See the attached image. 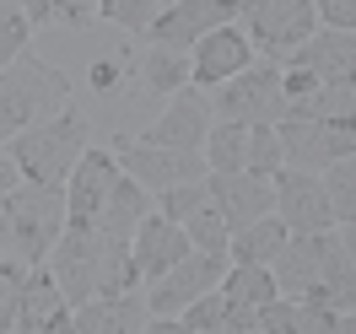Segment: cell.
<instances>
[{
	"label": "cell",
	"instance_id": "83f0119b",
	"mask_svg": "<svg viewBox=\"0 0 356 334\" xmlns=\"http://www.w3.org/2000/svg\"><path fill=\"white\" fill-rule=\"evenodd\" d=\"M184 232H189V243L195 248H205V253H227V243H232V226L222 222V210L205 200L195 216H184ZM232 259V253H227Z\"/></svg>",
	"mask_w": 356,
	"mask_h": 334
},
{
	"label": "cell",
	"instance_id": "ab89813d",
	"mask_svg": "<svg viewBox=\"0 0 356 334\" xmlns=\"http://www.w3.org/2000/svg\"><path fill=\"white\" fill-rule=\"evenodd\" d=\"M0 253H11V222H6V210H0Z\"/></svg>",
	"mask_w": 356,
	"mask_h": 334
},
{
	"label": "cell",
	"instance_id": "f546056e",
	"mask_svg": "<svg viewBox=\"0 0 356 334\" xmlns=\"http://www.w3.org/2000/svg\"><path fill=\"white\" fill-rule=\"evenodd\" d=\"M324 189H330V205H334V226L351 222L356 216V151L324 167Z\"/></svg>",
	"mask_w": 356,
	"mask_h": 334
},
{
	"label": "cell",
	"instance_id": "8992f818",
	"mask_svg": "<svg viewBox=\"0 0 356 334\" xmlns=\"http://www.w3.org/2000/svg\"><path fill=\"white\" fill-rule=\"evenodd\" d=\"M108 151L119 156V167L130 173V178H140L152 194H162V189H173V183H195L205 178L211 167H205V151H178V146H152V140H140V135L119 130L108 140Z\"/></svg>",
	"mask_w": 356,
	"mask_h": 334
},
{
	"label": "cell",
	"instance_id": "d4e9b609",
	"mask_svg": "<svg viewBox=\"0 0 356 334\" xmlns=\"http://www.w3.org/2000/svg\"><path fill=\"white\" fill-rule=\"evenodd\" d=\"M205 167L211 173H243L248 167V124L216 119L211 135H205Z\"/></svg>",
	"mask_w": 356,
	"mask_h": 334
},
{
	"label": "cell",
	"instance_id": "9a60e30c",
	"mask_svg": "<svg viewBox=\"0 0 356 334\" xmlns=\"http://www.w3.org/2000/svg\"><path fill=\"white\" fill-rule=\"evenodd\" d=\"M286 65L308 70L318 87H356V33L318 27L308 44H297L286 54Z\"/></svg>",
	"mask_w": 356,
	"mask_h": 334
},
{
	"label": "cell",
	"instance_id": "ba28073f",
	"mask_svg": "<svg viewBox=\"0 0 356 334\" xmlns=\"http://www.w3.org/2000/svg\"><path fill=\"white\" fill-rule=\"evenodd\" d=\"M227 265H232L227 253H205V248H195L189 259H178L173 269H162V275L152 281V291H146L152 312H156V318H178L195 297H205V291L222 286V269Z\"/></svg>",
	"mask_w": 356,
	"mask_h": 334
},
{
	"label": "cell",
	"instance_id": "2e32d148",
	"mask_svg": "<svg viewBox=\"0 0 356 334\" xmlns=\"http://www.w3.org/2000/svg\"><path fill=\"white\" fill-rule=\"evenodd\" d=\"M243 65H254V38H248L238 22L216 27V33H205L200 44L189 49V70H195V87H222V81H232Z\"/></svg>",
	"mask_w": 356,
	"mask_h": 334
},
{
	"label": "cell",
	"instance_id": "ac0fdd59",
	"mask_svg": "<svg viewBox=\"0 0 356 334\" xmlns=\"http://www.w3.org/2000/svg\"><path fill=\"white\" fill-rule=\"evenodd\" d=\"M130 243H135V269H140V281H156L162 269H173L178 259H189V253H195V243H189L184 222L162 216L156 205L140 216V226H135Z\"/></svg>",
	"mask_w": 356,
	"mask_h": 334
},
{
	"label": "cell",
	"instance_id": "836d02e7",
	"mask_svg": "<svg viewBox=\"0 0 356 334\" xmlns=\"http://www.w3.org/2000/svg\"><path fill=\"white\" fill-rule=\"evenodd\" d=\"M27 44H33V22H27L22 11H0V70L11 65Z\"/></svg>",
	"mask_w": 356,
	"mask_h": 334
},
{
	"label": "cell",
	"instance_id": "4316f807",
	"mask_svg": "<svg viewBox=\"0 0 356 334\" xmlns=\"http://www.w3.org/2000/svg\"><path fill=\"white\" fill-rule=\"evenodd\" d=\"M168 6H173V0H97V17L113 22V27H130L135 38H140V33L168 11Z\"/></svg>",
	"mask_w": 356,
	"mask_h": 334
},
{
	"label": "cell",
	"instance_id": "d6a6232c",
	"mask_svg": "<svg viewBox=\"0 0 356 334\" xmlns=\"http://www.w3.org/2000/svg\"><path fill=\"white\" fill-rule=\"evenodd\" d=\"M254 324H259V334H297V297H270V302H259L254 308Z\"/></svg>",
	"mask_w": 356,
	"mask_h": 334
},
{
	"label": "cell",
	"instance_id": "7a4b0ae2",
	"mask_svg": "<svg viewBox=\"0 0 356 334\" xmlns=\"http://www.w3.org/2000/svg\"><path fill=\"white\" fill-rule=\"evenodd\" d=\"M87 146H92V124L76 108H60L54 119H44V124H33V130L6 140L11 162H17L22 178H33V183H65Z\"/></svg>",
	"mask_w": 356,
	"mask_h": 334
},
{
	"label": "cell",
	"instance_id": "e575fe53",
	"mask_svg": "<svg viewBox=\"0 0 356 334\" xmlns=\"http://www.w3.org/2000/svg\"><path fill=\"white\" fill-rule=\"evenodd\" d=\"M97 22V0H49V27H70V33H81V27Z\"/></svg>",
	"mask_w": 356,
	"mask_h": 334
},
{
	"label": "cell",
	"instance_id": "e0dca14e",
	"mask_svg": "<svg viewBox=\"0 0 356 334\" xmlns=\"http://www.w3.org/2000/svg\"><path fill=\"white\" fill-rule=\"evenodd\" d=\"M70 312H76V308L65 302L54 269H49V265L27 269L22 291H17V329H22V334H60V329H70Z\"/></svg>",
	"mask_w": 356,
	"mask_h": 334
},
{
	"label": "cell",
	"instance_id": "6da1fadb",
	"mask_svg": "<svg viewBox=\"0 0 356 334\" xmlns=\"http://www.w3.org/2000/svg\"><path fill=\"white\" fill-rule=\"evenodd\" d=\"M70 76L60 65H49V60H38L33 49H22L11 65L0 70V119H6V130L22 135L33 130V124H44V119H54L60 108H70Z\"/></svg>",
	"mask_w": 356,
	"mask_h": 334
},
{
	"label": "cell",
	"instance_id": "ffe728a7",
	"mask_svg": "<svg viewBox=\"0 0 356 334\" xmlns=\"http://www.w3.org/2000/svg\"><path fill=\"white\" fill-rule=\"evenodd\" d=\"M135 81H140V92H152V97H173L178 87L195 81V70H189L184 49H162V44L140 38V49H135Z\"/></svg>",
	"mask_w": 356,
	"mask_h": 334
},
{
	"label": "cell",
	"instance_id": "44dd1931",
	"mask_svg": "<svg viewBox=\"0 0 356 334\" xmlns=\"http://www.w3.org/2000/svg\"><path fill=\"white\" fill-rule=\"evenodd\" d=\"M146 210H152V189L124 173V178L108 189L103 210H97V232H108V237H135V226H140Z\"/></svg>",
	"mask_w": 356,
	"mask_h": 334
},
{
	"label": "cell",
	"instance_id": "484cf974",
	"mask_svg": "<svg viewBox=\"0 0 356 334\" xmlns=\"http://www.w3.org/2000/svg\"><path fill=\"white\" fill-rule=\"evenodd\" d=\"M87 81L97 97H119L124 87H135V44L113 49V54H97L87 65Z\"/></svg>",
	"mask_w": 356,
	"mask_h": 334
},
{
	"label": "cell",
	"instance_id": "52a82bcc",
	"mask_svg": "<svg viewBox=\"0 0 356 334\" xmlns=\"http://www.w3.org/2000/svg\"><path fill=\"white\" fill-rule=\"evenodd\" d=\"M238 17H243V0H173L168 11L140 33V38H146V44H162V49H184V54H189L205 33L238 22Z\"/></svg>",
	"mask_w": 356,
	"mask_h": 334
},
{
	"label": "cell",
	"instance_id": "7402d4cb",
	"mask_svg": "<svg viewBox=\"0 0 356 334\" xmlns=\"http://www.w3.org/2000/svg\"><path fill=\"white\" fill-rule=\"evenodd\" d=\"M286 237H291V226L270 210V216H259V222L238 226L232 243H227V253H232V259H248V265H270V259L286 248Z\"/></svg>",
	"mask_w": 356,
	"mask_h": 334
},
{
	"label": "cell",
	"instance_id": "5b68a950",
	"mask_svg": "<svg viewBox=\"0 0 356 334\" xmlns=\"http://www.w3.org/2000/svg\"><path fill=\"white\" fill-rule=\"evenodd\" d=\"M243 33L254 38L259 60L286 65L291 49L318 33V11H313V0H243Z\"/></svg>",
	"mask_w": 356,
	"mask_h": 334
},
{
	"label": "cell",
	"instance_id": "cb8c5ba5",
	"mask_svg": "<svg viewBox=\"0 0 356 334\" xmlns=\"http://www.w3.org/2000/svg\"><path fill=\"white\" fill-rule=\"evenodd\" d=\"M286 119H318V124H356V87H313L308 97H291Z\"/></svg>",
	"mask_w": 356,
	"mask_h": 334
},
{
	"label": "cell",
	"instance_id": "74e56055",
	"mask_svg": "<svg viewBox=\"0 0 356 334\" xmlns=\"http://www.w3.org/2000/svg\"><path fill=\"white\" fill-rule=\"evenodd\" d=\"M22 17L33 22V33H38V27H49V0H22Z\"/></svg>",
	"mask_w": 356,
	"mask_h": 334
},
{
	"label": "cell",
	"instance_id": "f1b7e54d",
	"mask_svg": "<svg viewBox=\"0 0 356 334\" xmlns=\"http://www.w3.org/2000/svg\"><path fill=\"white\" fill-rule=\"evenodd\" d=\"M227 308H232V302L222 297V286L205 291V297H195L189 308L178 312V329L184 334H222L227 329Z\"/></svg>",
	"mask_w": 356,
	"mask_h": 334
},
{
	"label": "cell",
	"instance_id": "1f68e13d",
	"mask_svg": "<svg viewBox=\"0 0 356 334\" xmlns=\"http://www.w3.org/2000/svg\"><path fill=\"white\" fill-rule=\"evenodd\" d=\"M205 200H211V194H205V178H195V183H173V189H162V194H156V210L173 216V222H184V216H195Z\"/></svg>",
	"mask_w": 356,
	"mask_h": 334
},
{
	"label": "cell",
	"instance_id": "9c48e42d",
	"mask_svg": "<svg viewBox=\"0 0 356 334\" xmlns=\"http://www.w3.org/2000/svg\"><path fill=\"white\" fill-rule=\"evenodd\" d=\"M211 124H216V108H211V97L189 81V87H178L173 97H168V108L140 130V140H152V146H178V151H205Z\"/></svg>",
	"mask_w": 356,
	"mask_h": 334
},
{
	"label": "cell",
	"instance_id": "7c38bea8",
	"mask_svg": "<svg viewBox=\"0 0 356 334\" xmlns=\"http://www.w3.org/2000/svg\"><path fill=\"white\" fill-rule=\"evenodd\" d=\"M49 269L65 291L70 308H81L97 297V226H65V237L49 248Z\"/></svg>",
	"mask_w": 356,
	"mask_h": 334
},
{
	"label": "cell",
	"instance_id": "5bb4252c",
	"mask_svg": "<svg viewBox=\"0 0 356 334\" xmlns=\"http://www.w3.org/2000/svg\"><path fill=\"white\" fill-rule=\"evenodd\" d=\"M205 194H211V205L222 210V222L232 232L275 210V183L265 173H248V167L243 173H205Z\"/></svg>",
	"mask_w": 356,
	"mask_h": 334
},
{
	"label": "cell",
	"instance_id": "30bf717a",
	"mask_svg": "<svg viewBox=\"0 0 356 334\" xmlns=\"http://www.w3.org/2000/svg\"><path fill=\"white\" fill-rule=\"evenodd\" d=\"M270 183H275V216L291 232H324V226H334V205H330V189H324V173L275 167Z\"/></svg>",
	"mask_w": 356,
	"mask_h": 334
},
{
	"label": "cell",
	"instance_id": "3957f363",
	"mask_svg": "<svg viewBox=\"0 0 356 334\" xmlns=\"http://www.w3.org/2000/svg\"><path fill=\"white\" fill-rule=\"evenodd\" d=\"M6 222H11V253L27 259V265H44L49 248L65 237L70 226V200H65V183H33L22 178L6 200Z\"/></svg>",
	"mask_w": 356,
	"mask_h": 334
},
{
	"label": "cell",
	"instance_id": "277c9868",
	"mask_svg": "<svg viewBox=\"0 0 356 334\" xmlns=\"http://www.w3.org/2000/svg\"><path fill=\"white\" fill-rule=\"evenodd\" d=\"M211 108L216 119L227 124H281L286 119V65L281 60H259L254 54V65H243L232 81L211 92Z\"/></svg>",
	"mask_w": 356,
	"mask_h": 334
},
{
	"label": "cell",
	"instance_id": "4fadbf2b",
	"mask_svg": "<svg viewBox=\"0 0 356 334\" xmlns=\"http://www.w3.org/2000/svg\"><path fill=\"white\" fill-rule=\"evenodd\" d=\"M124 178V167H119V156L108 146H87L81 162H76V173L65 178V200H70V226H97V210L108 200V189Z\"/></svg>",
	"mask_w": 356,
	"mask_h": 334
},
{
	"label": "cell",
	"instance_id": "603a6c76",
	"mask_svg": "<svg viewBox=\"0 0 356 334\" xmlns=\"http://www.w3.org/2000/svg\"><path fill=\"white\" fill-rule=\"evenodd\" d=\"M222 297L232 302V308H259V302H270V297H281V286H275V269L270 265L232 259V265L222 269Z\"/></svg>",
	"mask_w": 356,
	"mask_h": 334
},
{
	"label": "cell",
	"instance_id": "8d00e7d4",
	"mask_svg": "<svg viewBox=\"0 0 356 334\" xmlns=\"http://www.w3.org/2000/svg\"><path fill=\"white\" fill-rule=\"evenodd\" d=\"M17 183H22V167L11 162V151H0V200H6V194H11Z\"/></svg>",
	"mask_w": 356,
	"mask_h": 334
},
{
	"label": "cell",
	"instance_id": "8fae6325",
	"mask_svg": "<svg viewBox=\"0 0 356 334\" xmlns=\"http://www.w3.org/2000/svg\"><path fill=\"white\" fill-rule=\"evenodd\" d=\"M281 156L286 167H308L324 173L330 162L356 151V124H318V119H281Z\"/></svg>",
	"mask_w": 356,
	"mask_h": 334
},
{
	"label": "cell",
	"instance_id": "d590c367",
	"mask_svg": "<svg viewBox=\"0 0 356 334\" xmlns=\"http://www.w3.org/2000/svg\"><path fill=\"white\" fill-rule=\"evenodd\" d=\"M318 22L324 27H340V33H356V0H313Z\"/></svg>",
	"mask_w": 356,
	"mask_h": 334
},
{
	"label": "cell",
	"instance_id": "60d3db41",
	"mask_svg": "<svg viewBox=\"0 0 356 334\" xmlns=\"http://www.w3.org/2000/svg\"><path fill=\"white\" fill-rule=\"evenodd\" d=\"M6 140H11V130H6V119H0V151H6Z\"/></svg>",
	"mask_w": 356,
	"mask_h": 334
},
{
	"label": "cell",
	"instance_id": "d6986e66",
	"mask_svg": "<svg viewBox=\"0 0 356 334\" xmlns=\"http://www.w3.org/2000/svg\"><path fill=\"white\" fill-rule=\"evenodd\" d=\"M70 329L81 334H146L152 329V302L135 297V291H119V297H92L70 312Z\"/></svg>",
	"mask_w": 356,
	"mask_h": 334
},
{
	"label": "cell",
	"instance_id": "4dcf8cb0",
	"mask_svg": "<svg viewBox=\"0 0 356 334\" xmlns=\"http://www.w3.org/2000/svg\"><path fill=\"white\" fill-rule=\"evenodd\" d=\"M275 167H286V156H281V130L275 124H254L248 130V173H275Z\"/></svg>",
	"mask_w": 356,
	"mask_h": 334
},
{
	"label": "cell",
	"instance_id": "f35d334b",
	"mask_svg": "<svg viewBox=\"0 0 356 334\" xmlns=\"http://www.w3.org/2000/svg\"><path fill=\"white\" fill-rule=\"evenodd\" d=\"M340 243H346V253H351V265H356V216L340 222Z\"/></svg>",
	"mask_w": 356,
	"mask_h": 334
}]
</instances>
